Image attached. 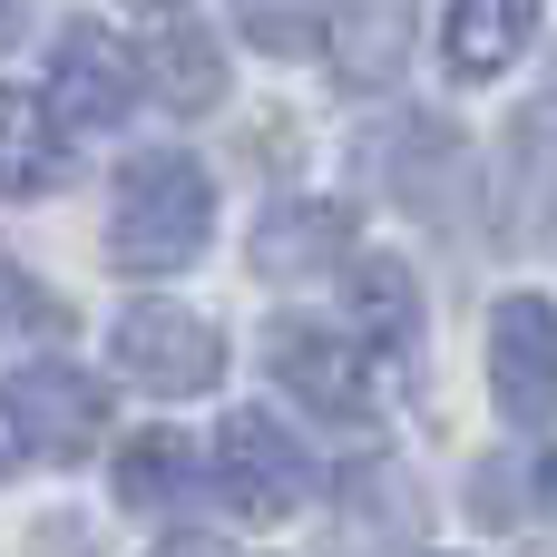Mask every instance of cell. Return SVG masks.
I'll return each mask as SVG.
<instances>
[{
	"mask_svg": "<svg viewBox=\"0 0 557 557\" xmlns=\"http://www.w3.org/2000/svg\"><path fill=\"white\" fill-rule=\"evenodd\" d=\"M215 480H225V499H235L245 519H294V509L313 499V460H304V441L274 431L264 411H235V421L215 431Z\"/></svg>",
	"mask_w": 557,
	"mask_h": 557,
	"instance_id": "obj_3",
	"label": "cell"
},
{
	"mask_svg": "<svg viewBox=\"0 0 557 557\" xmlns=\"http://www.w3.org/2000/svg\"><path fill=\"white\" fill-rule=\"evenodd\" d=\"M411 39H421V0H343V20H333L343 88H392L411 69Z\"/></svg>",
	"mask_w": 557,
	"mask_h": 557,
	"instance_id": "obj_9",
	"label": "cell"
},
{
	"mask_svg": "<svg viewBox=\"0 0 557 557\" xmlns=\"http://www.w3.org/2000/svg\"><path fill=\"white\" fill-rule=\"evenodd\" d=\"M137 10H166V0H137Z\"/></svg>",
	"mask_w": 557,
	"mask_h": 557,
	"instance_id": "obj_20",
	"label": "cell"
},
{
	"mask_svg": "<svg viewBox=\"0 0 557 557\" xmlns=\"http://www.w3.org/2000/svg\"><path fill=\"white\" fill-rule=\"evenodd\" d=\"M235 29L264 49V59H304L323 39V0H235Z\"/></svg>",
	"mask_w": 557,
	"mask_h": 557,
	"instance_id": "obj_16",
	"label": "cell"
},
{
	"mask_svg": "<svg viewBox=\"0 0 557 557\" xmlns=\"http://www.w3.org/2000/svg\"><path fill=\"white\" fill-rule=\"evenodd\" d=\"M264 362L284 372V392H304V401H313V411H333V421H362V411H372V362H362V343H352V333L274 323Z\"/></svg>",
	"mask_w": 557,
	"mask_h": 557,
	"instance_id": "obj_6",
	"label": "cell"
},
{
	"mask_svg": "<svg viewBox=\"0 0 557 557\" xmlns=\"http://www.w3.org/2000/svg\"><path fill=\"white\" fill-rule=\"evenodd\" d=\"M59 176H69L59 127L39 117L29 88H0V196H39V186H59Z\"/></svg>",
	"mask_w": 557,
	"mask_h": 557,
	"instance_id": "obj_13",
	"label": "cell"
},
{
	"mask_svg": "<svg viewBox=\"0 0 557 557\" xmlns=\"http://www.w3.org/2000/svg\"><path fill=\"white\" fill-rule=\"evenodd\" d=\"M215 225V186L196 157H137L117 176V215H108V255L127 274H176Z\"/></svg>",
	"mask_w": 557,
	"mask_h": 557,
	"instance_id": "obj_1",
	"label": "cell"
},
{
	"mask_svg": "<svg viewBox=\"0 0 557 557\" xmlns=\"http://www.w3.org/2000/svg\"><path fill=\"white\" fill-rule=\"evenodd\" d=\"M343 255H352V206H343V196H284V206H264V225H255V274H274V284L333 274Z\"/></svg>",
	"mask_w": 557,
	"mask_h": 557,
	"instance_id": "obj_7",
	"label": "cell"
},
{
	"mask_svg": "<svg viewBox=\"0 0 557 557\" xmlns=\"http://www.w3.org/2000/svg\"><path fill=\"white\" fill-rule=\"evenodd\" d=\"M450 69L460 78H499L529 39H539V0H450Z\"/></svg>",
	"mask_w": 557,
	"mask_h": 557,
	"instance_id": "obj_11",
	"label": "cell"
},
{
	"mask_svg": "<svg viewBox=\"0 0 557 557\" xmlns=\"http://www.w3.org/2000/svg\"><path fill=\"white\" fill-rule=\"evenodd\" d=\"M29 450H39V441H29V421H20V401L0 392V480H10V470H20Z\"/></svg>",
	"mask_w": 557,
	"mask_h": 557,
	"instance_id": "obj_18",
	"label": "cell"
},
{
	"mask_svg": "<svg viewBox=\"0 0 557 557\" xmlns=\"http://www.w3.org/2000/svg\"><path fill=\"white\" fill-rule=\"evenodd\" d=\"M127 98H137L127 49H117L98 20H69L59 49H49V117H69V127H117Z\"/></svg>",
	"mask_w": 557,
	"mask_h": 557,
	"instance_id": "obj_5",
	"label": "cell"
},
{
	"mask_svg": "<svg viewBox=\"0 0 557 557\" xmlns=\"http://www.w3.org/2000/svg\"><path fill=\"white\" fill-rule=\"evenodd\" d=\"M10 401H20L29 441H39L49 460H88L98 431H108V392H98L78 362H29V372L10 382Z\"/></svg>",
	"mask_w": 557,
	"mask_h": 557,
	"instance_id": "obj_8",
	"label": "cell"
},
{
	"mask_svg": "<svg viewBox=\"0 0 557 557\" xmlns=\"http://www.w3.org/2000/svg\"><path fill=\"white\" fill-rule=\"evenodd\" d=\"M343 284H352V333H362L372 352H411V333H421V284H411V264H401V255H362Z\"/></svg>",
	"mask_w": 557,
	"mask_h": 557,
	"instance_id": "obj_12",
	"label": "cell"
},
{
	"mask_svg": "<svg viewBox=\"0 0 557 557\" xmlns=\"http://www.w3.org/2000/svg\"><path fill=\"white\" fill-rule=\"evenodd\" d=\"M117 372H127L137 392H157V401L215 392L225 333H215L206 313H186V304H137V313H117Z\"/></svg>",
	"mask_w": 557,
	"mask_h": 557,
	"instance_id": "obj_2",
	"label": "cell"
},
{
	"mask_svg": "<svg viewBox=\"0 0 557 557\" xmlns=\"http://www.w3.org/2000/svg\"><path fill=\"white\" fill-rule=\"evenodd\" d=\"M186 480H196V441H176V431L117 441V499H127V509H166Z\"/></svg>",
	"mask_w": 557,
	"mask_h": 557,
	"instance_id": "obj_15",
	"label": "cell"
},
{
	"mask_svg": "<svg viewBox=\"0 0 557 557\" xmlns=\"http://www.w3.org/2000/svg\"><path fill=\"white\" fill-rule=\"evenodd\" d=\"M147 78H157V98H166V108H186V117L225 98V59H215V39H196V29L147 39Z\"/></svg>",
	"mask_w": 557,
	"mask_h": 557,
	"instance_id": "obj_14",
	"label": "cell"
},
{
	"mask_svg": "<svg viewBox=\"0 0 557 557\" xmlns=\"http://www.w3.org/2000/svg\"><path fill=\"white\" fill-rule=\"evenodd\" d=\"M10 39H20V0H0V49H10Z\"/></svg>",
	"mask_w": 557,
	"mask_h": 557,
	"instance_id": "obj_19",
	"label": "cell"
},
{
	"mask_svg": "<svg viewBox=\"0 0 557 557\" xmlns=\"http://www.w3.org/2000/svg\"><path fill=\"white\" fill-rule=\"evenodd\" d=\"M490 382H499V411L519 431L557 421V304L548 294H509L490 313Z\"/></svg>",
	"mask_w": 557,
	"mask_h": 557,
	"instance_id": "obj_4",
	"label": "cell"
},
{
	"mask_svg": "<svg viewBox=\"0 0 557 557\" xmlns=\"http://www.w3.org/2000/svg\"><path fill=\"white\" fill-rule=\"evenodd\" d=\"M509 235L519 245L557 235V108H529L509 137Z\"/></svg>",
	"mask_w": 557,
	"mask_h": 557,
	"instance_id": "obj_10",
	"label": "cell"
},
{
	"mask_svg": "<svg viewBox=\"0 0 557 557\" xmlns=\"http://www.w3.org/2000/svg\"><path fill=\"white\" fill-rule=\"evenodd\" d=\"M59 323H69V313H59V304H49L29 274L0 255V343H10V333H59Z\"/></svg>",
	"mask_w": 557,
	"mask_h": 557,
	"instance_id": "obj_17",
	"label": "cell"
}]
</instances>
